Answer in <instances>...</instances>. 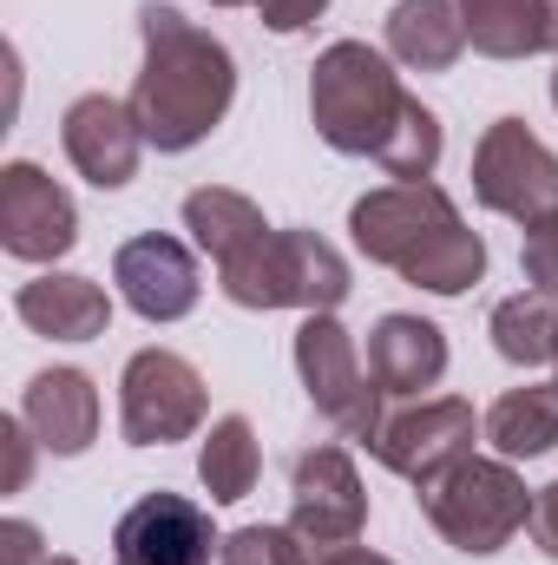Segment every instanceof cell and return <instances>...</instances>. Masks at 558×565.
Here are the masks:
<instances>
[{
	"label": "cell",
	"mask_w": 558,
	"mask_h": 565,
	"mask_svg": "<svg viewBox=\"0 0 558 565\" xmlns=\"http://www.w3.org/2000/svg\"><path fill=\"white\" fill-rule=\"evenodd\" d=\"M60 145L73 158V171L99 191H119L139 178V151H144V132L132 119V99H112V93H86L66 106L60 119Z\"/></svg>",
	"instance_id": "13"
},
{
	"label": "cell",
	"mask_w": 558,
	"mask_h": 565,
	"mask_svg": "<svg viewBox=\"0 0 558 565\" xmlns=\"http://www.w3.org/2000/svg\"><path fill=\"white\" fill-rule=\"evenodd\" d=\"M519 270H526V289H546V296H558V211H546L539 224H526Z\"/></svg>",
	"instance_id": "25"
},
{
	"label": "cell",
	"mask_w": 558,
	"mask_h": 565,
	"mask_svg": "<svg viewBox=\"0 0 558 565\" xmlns=\"http://www.w3.org/2000/svg\"><path fill=\"white\" fill-rule=\"evenodd\" d=\"M296 375H302L315 415L335 434H348V440H375L382 434V422H388L382 415V382L362 369L355 335L335 322V309L302 316V329H296Z\"/></svg>",
	"instance_id": "6"
},
{
	"label": "cell",
	"mask_w": 558,
	"mask_h": 565,
	"mask_svg": "<svg viewBox=\"0 0 558 565\" xmlns=\"http://www.w3.org/2000/svg\"><path fill=\"white\" fill-rule=\"evenodd\" d=\"M486 440L500 460H539L558 447V382H526L506 388L486 408Z\"/></svg>",
	"instance_id": "21"
},
{
	"label": "cell",
	"mask_w": 558,
	"mask_h": 565,
	"mask_svg": "<svg viewBox=\"0 0 558 565\" xmlns=\"http://www.w3.org/2000/svg\"><path fill=\"white\" fill-rule=\"evenodd\" d=\"M112 282H119L126 309L144 316V322H184L197 309V289H204L197 282V257L178 237H164V231H144L132 244H119Z\"/></svg>",
	"instance_id": "14"
},
{
	"label": "cell",
	"mask_w": 558,
	"mask_h": 565,
	"mask_svg": "<svg viewBox=\"0 0 558 565\" xmlns=\"http://www.w3.org/2000/svg\"><path fill=\"white\" fill-rule=\"evenodd\" d=\"M486 434V415H473V402H460V395H433V402H415V408H401V415H388L382 434L368 440V454L388 467V473H401V480H440L447 467H460L466 454H473V440Z\"/></svg>",
	"instance_id": "9"
},
{
	"label": "cell",
	"mask_w": 558,
	"mask_h": 565,
	"mask_svg": "<svg viewBox=\"0 0 558 565\" xmlns=\"http://www.w3.org/2000/svg\"><path fill=\"white\" fill-rule=\"evenodd\" d=\"M466 46L486 60L558 53V0H460Z\"/></svg>",
	"instance_id": "18"
},
{
	"label": "cell",
	"mask_w": 558,
	"mask_h": 565,
	"mask_svg": "<svg viewBox=\"0 0 558 565\" xmlns=\"http://www.w3.org/2000/svg\"><path fill=\"white\" fill-rule=\"evenodd\" d=\"M184 231H191V244L224 270L230 257H244V250L270 231V217L257 211V198H244V191H230V184H197V191L184 198Z\"/></svg>",
	"instance_id": "20"
},
{
	"label": "cell",
	"mask_w": 558,
	"mask_h": 565,
	"mask_svg": "<svg viewBox=\"0 0 558 565\" xmlns=\"http://www.w3.org/2000/svg\"><path fill=\"white\" fill-rule=\"evenodd\" d=\"M348 237L368 264L395 270L427 296H466L486 277V244L480 231H466L460 204L420 178V184H382L368 198H355L348 211Z\"/></svg>",
	"instance_id": "3"
},
{
	"label": "cell",
	"mask_w": 558,
	"mask_h": 565,
	"mask_svg": "<svg viewBox=\"0 0 558 565\" xmlns=\"http://www.w3.org/2000/svg\"><path fill=\"white\" fill-rule=\"evenodd\" d=\"M20 422L33 427V440L60 460L86 454L99 440V388L86 369H40L20 395Z\"/></svg>",
	"instance_id": "15"
},
{
	"label": "cell",
	"mask_w": 558,
	"mask_h": 565,
	"mask_svg": "<svg viewBox=\"0 0 558 565\" xmlns=\"http://www.w3.org/2000/svg\"><path fill=\"white\" fill-rule=\"evenodd\" d=\"M309 119L329 151L375 158L395 184H420L440 164V119L401 86L395 60L368 40H335L309 66Z\"/></svg>",
	"instance_id": "1"
},
{
	"label": "cell",
	"mask_w": 558,
	"mask_h": 565,
	"mask_svg": "<svg viewBox=\"0 0 558 565\" xmlns=\"http://www.w3.org/2000/svg\"><path fill=\"white\" fill-rule=\"evenodd\" d=\"M257 13H264L270 33H302L329 13V0H257Z\"/></svg>",
	"instance_id": "26"
},
{
	"label": "cell",
	"mask_w": 558,
	"mask_h": 565,
	"mask_svg": "<svg viewBox=\"0 0 558 565\" xmlns=\"http://www.w3.org/2000/svg\"><path fill=\"white\" fill-rule=\"evenodd\" d=\"M533 500L539 493L513 473V460H480V454H466L460 467H447L440 480L420 487L427 526L466 559H486V553L513 546V533L533 526Z\"/></svg>",
	"instance_id": "5"
},
{
	"label": "cell",
	"mask_w": 558,
	"mask_h": 565,
	"mask_svg": "<svg viewBox=\"0 0 558 565\" xmlns=\"http://www.w3.org/2000/svg\"><path fill=\"white\" fill-rule=\"evenodd\" d=\"M139 40H144V66L132 79V119H139L144 145L158 151H191L204 145L230 99H237V60L217 33H204L197 20H184L164 0L139 7Z\"/></svg>",
	"instance_id": "2"
},
{
	"label": "cell",
	"mask_w": 558,
	"mask_h": 565,
	"mask_svg": "<svg viewBox=\"0 0 558 565\" xmlns=\"http://www.w3.org/2000/svg\"><path fill=\"white\" fill-rule=\"evenodd\" d=\"M13 316L46 335V342H93L112 329V296L93 277H73V270H40L33 282L13 289Z\"/></svg>",
	"instance_id": "16"
},
{
	"label": "cell",
	"mask_w": 558,
	"mask_h": 565,
	"mask_svg": "<svg viewBox=\"0 0 558 565\" xmlns=\"http://www.w3.org/2000/svg\"><path fill=\"white\" fill-rule=\"evenodd\" d=\"M73 244H79L73 191L33 158H13L0 171V250L20 264H60Z\"/></svg>",
	"instance_id": "11"
},
{
	"label": "cell",
	"mask_w": 558,
	"mask_h": 565,
	"mask_svg": "<svg viewBox=\"0 0 558 565\" xmlns=\"http://www.w3.org/2000/svg\"><path fill=\"white\" fill-rule=\"evenodd\" d=\"M552 106H558V73H552Z\"/></svg>",
	"instance_id": "33"
},
{
	"label": "cell",
	"mask_w": 558,
	"mask_h": 565,
	"mask_svg": "<svg viewBox=\"0 0 558 565\" xmlns=\"http://www.w3.org/2000/svg\"><path fill=\"white\" fill-rule=\"evenodd\" d=\"M217 289L237 302V309H302V316H322V309H342L348 302V257L315 237V231H264L244 257H230L217 270Z\"/></svg>",
	"instance_id": "4"
},
{
	"label": "cell",
	"mask_w": 558,
	"mask_h": 565,
	"mask_svg": "<svg viewBox=\"0 0 558 565\" xmlns=\"http://www.w3.org/2000/svg\"><path fill=\"white\" fill-rule=\"evenodd\" d=\"M0 440H7V454H13V467H7V487L20 493V487H26V473H33V447H40V440H33V427L20 422V415L0 427Z\"/></svg>",
	"instance_id": "28"
},
{
	"label": "cell",
	"mask_w": 558,
	"mask_h": 565,
	"mask_svg": "<svg viewBox=\"0 0 558 565\" xmlns=\"http://www.w3.org/2000/svg\"><path fill=\"white\" fill-rule=\"evenodd\" d=\"M533 546L558 559V480L552 487H539V500H533Z\"/></svg>",
	"instance_id": "29"
},
{
	"label": "cell",
	"mask_w": 558,
	"mask_h": 565,
	"mask_svg": "<svg viewBox=\"0 0 558 565\" xmlns=\"http://www.w3.org/2000/svg\"><path fill=\"white\" fill-rule=\"evenodd\" d=\"M368 375L382 382V395H420V388H440L447 375V335L440 322L427 316H382L368 329Z\"/></svg>",
	"instance_id": "17"
},
{
	"label": "cell",
	"mask_w": 558,
	"mask_h": 565,
	"mask_svg": "<svg viewBox=\"0 0 558 565\" xmlns=\"http://www.w3.org/2000/svg\"><path fill=\"white\" fill-rule=\"evenodd\" d=\"M217 565H322V553L296 526H237L224 533Z\"/></svg>",
	"instance_id": "24"
},
{
	"label": "cell",
	"mask_w": 558,
	"mask_h": 565,
	"mask_svg": "<svg viewBox=\"0 0 558 565\" xmlns=\"http://www.w3.org/2000/svg\"><path fill=\"white\" fill-rule=\"evenodd\" d=\"M493 349L513 369H546L552 362V335H558V296L546 289H519L506 302H493Z\"/></svg>",
	"instance_id": "23"
},
{
	"label": "cell",
	"mask_w": 558,
	"mask_h": 565,
	"mask_svg": "<svg viewBox=\"0 0 558 565\" xmlns=\"http://www.w3.org/2000/svg\"><path fill=\"white\" fill-rule=\"evenodd\" d=\"M473 198L493 217L539 224L558 211V158L546 139H533L526 119H493L486 139L473 145Z\"/></svg>",
	"instance_id": "8"
},
{
	"label": "cell",
	"mask_w": 558,
	"mask_h": 565,
	"mask_svg": "<svg viewBox=\"0 0 558 565\" xmlns=\"http://www.w3.org/2000/svg\"><path fill=\"white\" fill-rule=\"evenodd\" d=\"M552 369H558V335H552Z\"/></svg>",
	"instance_id": "34"
},
{
	"label": "cell",
	"mask_w": 558,
	"mask_h": 565,
	"mask_svg": "<svg viewBox=\"0 0 558 565\" xmlns=\"http://www.w3.org/2000/svg\"><path fill=\"white\" fill-rule=\"evenodd\" d=\"M211 415L204 375L178 349H139L119 375V434L132 447H171L191 440Z\"/></svg>",
	"instance_id": "7"
},
{
	"label": "cell",
	"mask_w": 558,
	"mask_h": 565,
	"mask_svg": "<svg viewBox=\"0 0 558 565\" xmlns=\"http://www.w3.org/2000/svg\"><path fill=\"white\" fill-rule=\"evenodd\" d=\"M53 553H40V526L33 520H7L0 526V565H46Z\"/></svg>",
	"instance_id": "27"
},
{
	"label": "cell",
	"mask_w": 558,
	"mask_h": 565,
	"mask_svg": "<svg viewBox=\"0 0 558 565\" xmlns=\"http://www.w3.org/2000/svg\"><path fill=\"white\" fill-rule=\"evenodd\" d=\"M257 473H264L257 427L244 422V415H217L211 434H204V447H197V480H204L211 507H237V500H250Z\"/></svg>",
	"instance_id": "22"
},
{
	"label": "cell",
	"mask_w": 558,
	"mask_h": 565,
	"mask_svg": "<svg viewBox=\"0 0 558 565\" xmlns=\"http://www.w3.org/2000/svg\"><path fill=\"white\" fill-rule=\"evenodd\" d=\"M466 53L460 0H395L388 7V60L408 73H453Z\"/></svg>",
	"instance_id": "19"
},
{
	"label": "cell",
	"mask_w": 558,
	"mask_h": 565,
	"mask_svg": "<svg viewBox=\"0 0 558 565\" xmlns=\"http://www.w3.org/2000/svg\"><path fill=\"white\" fill-rule=\"evenodd\" d=\"M211 7H257V0H211Z\"/></svg>",
	"instance_id": "31"
},
{
	"label": "cell",
	"mask_w": 558,
	"mask_h": 565,
	"mask_svg": "<svg viewBox=\"0 0 558 565\" xmlns=\"http://www.w3.org/2000/svg\"><path fill=\"white\" fill-rule=\"evenodd\" d=\"M322 565H395V559H382L368 546H335V553H322Z\"/></svg>",
	"instance_id": "30"
},
{
	"label": "cell",
	"mask_w": 558,
	"mask_h": 565,
	"mask_svg": "<svg viewBox=\"0 0 558 565\" xmlns=\"http://www.w3.org/2000/svg\"><path fill=\"white\" fill-rule=\"evenodd\" d=\"M46 565H79V559H66V553H60V559H46Z\"/></svg>",
	"instance_id": "32"
},
{
	"label": "cell",
	"mask_w": 558,
	"mask_h": 565,
	"mask_svg": "<svg viewBox=\"0 0 558 565\" xmlns=\"http://www.w3.org/2000/svg\"><path fill=\"white\" fill-rule=\"evenodd\" d=\"M289 526L315 553H335V546H355L362 540V526H368V487H362L348 447L322 440V447L296 454V473H289Z\"/></svg>",
	"instance_id": "10"
},
{
	"label": "cell",
	"mask_w": 558,
	"mask_h": 565,
	"mask_svg": "<svg viewBox=\"0 0 558 565\" xmlns=\"http://www.w3.org/2000/svg\"><path fill=\"white\" fill-rule=\"evenodd\" d=\"M217 546L224 533L211 526V513L171 487L132 500L112 526V565H217Z\"/></svg>",
	"instance_id": "12"
}]
</instances>
